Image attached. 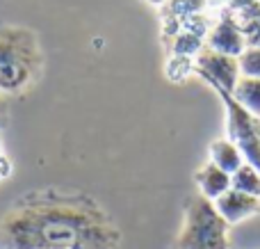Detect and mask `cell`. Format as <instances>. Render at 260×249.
Returning a JSON list of instances; mask_svg holds the SVG:
<instances>
[{
  "mask_svg": "<svg viewBox=\"0 0 260 249\" xmlns=\"http://www.w3.org/2000/svg\"><path fill=\"white\" fill-rule=\"evenodd\" d=\"M9 249H117V224L91 197L41 190L23 197L0 220Z\"/></svg>",
  "mask_w": 260,
  "mask_h": 249,
  "instance_id": "6da1fadb",
  "label": "cell"
},
{
  "mask_svg": "<svg viewBox=\"0 0 260 249\" xmlns=\"http://www.w3.org/2000/svg\"><path fill=\"white\" fill-rule=\"evenodd\" d=\"M44 67L39 37L23 25H0V91L18 94L39 78Z\"/></svg>",
  "mask_w": 260,
  "mask_h": 249,
  "instance_id": "7a4b0ae2",
  "label": "cell"
},
{
  "mask_svg": "<svg viewBox=\"0 0 260 249\" xmlns=\"http://www.w3.org/2000/svg\"><path fill=\"white\" fill-rule=\"evenodd\" d=\"M176 249H231L229 224L210 199L194 195L185 201V217L176 238Z\"/></svg>",
  "mask_w": 260,
  "mask_h": 249,
  "instance_id": "3957f363",
  "label": "cell"
},
{
  "mask_svg": "<svg viewBox=\"0 0 260 249\" xmlns=\"http://www.w3.org/2000/svg\"><path fill=\"white\" fill-rule=\"evenodd\" d=\"M224 101L226 119H229V140L242 151L244 163L253 165L260 172V119L242 108L233 94L217 91Z\"/></svg>",
  "mask_w": 260,
  "mask_h": 249,
  "instance_id": "277c9868",
  "label": "cell"
},
{
  "mask_svg": "<svg viewBox=\"0 0 260 249\" xmlns=\"http://www.w3.org/2000/svg\"><path fill=\"white\" fill-rule=\"evenodd\" d=\"M194 71L215 91H229V94H233L235 85L242 78L240 57H231V55L217 53L210 48L199 50L197 59H194Z\"/></svg>",
  "mask_w": 260,
  "mask_h": 249,
  "instance_id": "5b68a950",
  "label": "cell"
},
{
  "mask_svg": "<svg viewBox=\"0 0 260 249\" xmlns=\"http://www.w3.org/2000/svg\"><path fill=\"white\" fill-rule=\"evenodd\" d=\"M206 48L231 55V57H240V55L247 50V37H244L242 27L238 25V21H235L229 12H226L224 16L215 23V27L210 30Z\"/></svg>",
  "mask_w": 260,
  "mask_h": 249,
  "instance_id": "8992f818",
  "label": "cell"
},
{
  "mask_svg": "<svg viewBox=\"0 0 260 249\" xmlns=\"http://www.w3.org/2000/svg\"><path fill=\"white\" fill-rule=\"evenodd\" d=\"M217 208V213L226 220V224H240L244 220L253 217V215L260 213V199L251 195H244V192H238L231 188L229 192L219 197L217 201H212Z\"/></svg>",
  "mask_w": 260,
  "mask_h": 249,
  "instance_id": "52a82bcc",
  "label": "cell"
},
{
  "mask_svg": "<svg viewBox=\"0 0 260 249\" xmlns=\"http://www.w3.org/2000/svg\"><path fill=\"white\" fill-rule=\"evenodd\" d=\"M199 188V195L206 197L210 201H217L224 192L231 190V174H226L224 169H219L217 165L206 163L194 176Z\"/></svg>",
  "mask_w": 260,
  "mask_h": 249,
  "instance_id": "ba28073f",
  "label": "cell"
},
{
  "mask_svg": "<svg viewBox=\"0 0 260 249\" xmlns=\"http://www.w3.org/2000/svg\"><path fill=\"white\" fill-rule=\"evenodd\" d=\"M210 163L224 169L226 174H235L244 165V155L229 137H219L210 144Z\"/></svg>",
  "mask_w": 260,
  "mask_h": 249,
  "instance_id": "9c48e42d",
  "label": "cell"
},
{
  "mask_svg": "<svg viewBox=\"0 0 260 249\" xmlns=\"http://www.w3.org/2000/svg\"><path fill=\"white\" fill-rule=\"evenodd\" d=\"M233 99L242 105L247 112L260 119V78L242 76L233 89Z\"/></svg>",
  "mask_w": 260,
  "mask_h": 249,
  "instance_id": "30bf717a",
  "label": "cell"
},
{
  "mask_svg": "<svg viewBox=\"0 0 260 249\" xmlns=\"http://www.w3.org/2000/svg\"><path fill=\"white\" fill-rule=\"evenodd\" d=\"M231 188L260 199V172L253 167V165L244 163L238 172L231 174Z\"/></svg>",
  "mask_w": 260,
  "mask_h": 249,
  "instance_id": "8fae6325",
  "label": "cell"
},
{
  "mask_svg": "<svg viewBox=\"0 0 260 249\" xmlns=\"http://www.w3.org/2000/svg\"><path fill=\"white\" fill-rule=\"evenodd\" d=\"M240 69H242V76L260 78V46H249L240 55Z\"/></svg>",
  "mask_w": 260,
  "mask_h": 249,
  "instance_id": "7c38bea8",
  "label": "cell"
},
{
  "mask_svg": "<svg viewBox=\"0 0 260 249\" xmlns=\"http://www.w3.org/2000/svg\"><path fill=\"white\" fill-rule=\"evenodd\" d=\"M244 37H247V48L249 46H260V12H258V16L244 27Z\"/></svg>",
  "mask_w": 260,
  "mask_h": 249,
  "instance_id": "4fadbf2b",
  "label": "cell"
},
{
  "mask_svg": "<svg viewBox=\"0 0 260 249\" xmlns=\"http://www.w3.org/2000/svg\"><path fill=\"white\" fill-rule=\"evenodd\" d=\"M9 174H12V163H9V158L0 151V181H5Z\"/></svg>",
  "mask_w": 260,
  "mask_h": 249,
  "instance_id": "5bb4252c",
  "label": "cell"
},
{
  "mask_svg": "<svg viewBox=\"0 0 260 249\" xmlns=\"http://www.w3.org/2000/svg\"><path fill=\"white\" fill-rule=\"evenodd\" d=\"M7 117H9V108H7V101H5V94L0 91V126L7 123Z\"/></svg>",
  "mask_w": 260,
  "mask_h": 249,
  "instance_id": "9a60e30c",
  "label": "cell"
},
{
  "mask_svg": "<svg viewBox=\"0 0 260 249\" xmlns=\"http://www.w3.org/2000/svg\"><path fill=\"white\" fill-rule=\"evenodd\" d=\"M144 3H148V5H155V7H160V5H165L167 0H144Z\"/></svg>",
  "mask_w": 260,
  "mask_h": 249,
  "instance_id": "2e32d148",
  "label": "cell"
},
{
  "mask_svg": "<svg viewBox=\"0 0 260 249\" xmlns=\"http://www.w3.org/2000/svg\"><path fill=\"white\" fill-rule=\"evenodd\" d=\"M0 151H3V142H0Z\"/></svg>",
  "mask_w": 260,
  "mask_h": 249,
  "instance_id": "e0dca14e",
  "label": "cell"
},
{
  "mask_svg": "<svg viewBox=\"0 0 260 249\" xmlns=\"http://www.w3.org/2000/svg\"><path fill=\"white\" fill-rule=\"evenodd\" d=\"M253 3H260V0H253Z\"/></svg>",
  "mask_w": 260,
  "mask_h": 249,
  "instance_id": "ac0fdd59",
  "label": "cell"
}]
</instances>
